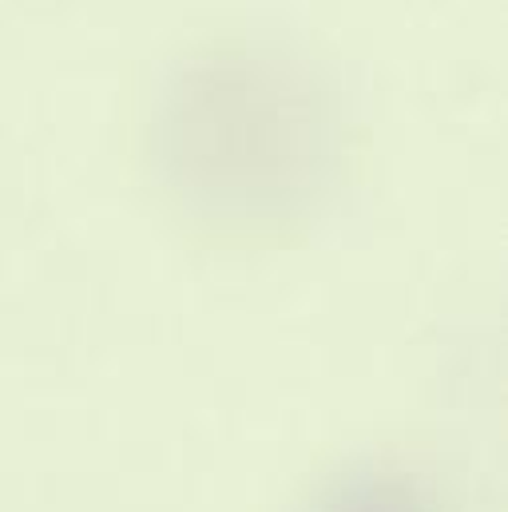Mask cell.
<instances>
[{"instance_id":"obj_1","label":"cell","mask_w":508,"mask_h":512,"mask_svg":"<svg viewBox=\"0 0 508 512\" xmlns=\"http://www.w3.org/2000/svg\"><path fill=\"white\" fill-rule=\"evenodd\" d=\"M330 512H417V509H413V501H409V505H405V501H389V497H378V501H374V493H362L358 501L334 505Z\"/></svg>"}]
</instances>
